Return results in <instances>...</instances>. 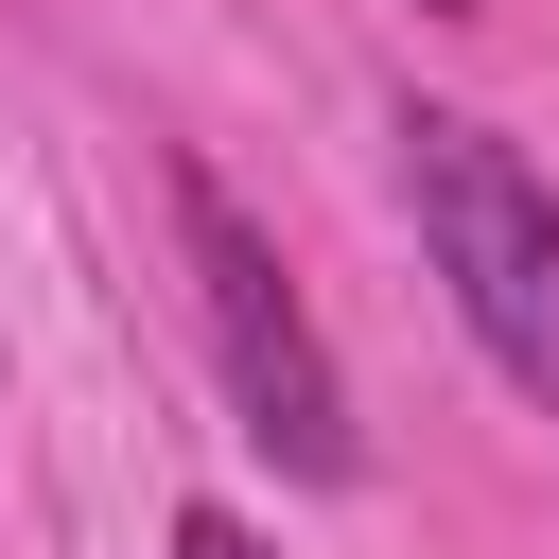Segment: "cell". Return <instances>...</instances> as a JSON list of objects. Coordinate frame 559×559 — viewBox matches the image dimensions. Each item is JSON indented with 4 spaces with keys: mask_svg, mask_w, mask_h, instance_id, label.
<instances>
[{
    "mask_svg": "<svg viewBox=\"0 0 559 559\" xmlns=\"http://www.w3.org/2000/svg\"><path fill=\"white\" fill-rule=\"evenodd\" d=\"M175 559H262V542H245L227 507H192V524H175Z\"/></svg>",
    "mask_w": 559,
    "mask_h": 559,
    "instance_id": "cell-3",
    "label": "cell"
},
{
    "mask_svg": "<svg viewBox=\"0 0 559 559\" xmlns=\"http://www.w3.org/2000/svg\"><path fill=\"white\" fill-rule=\"evenodd\" d=\"M402 210H419L472 349H489L524 402H559V192L524 175V140L472 122V105H402Z\"/></svg>",
    "mask_w": 559,
    "mask_h": 559,
    "instance_id": "cell-1",
    "label": "cell"
},
{
    "mask_svg": "<svg viewBox=\"0 0 559 559\" xmlns=\"http://www.w3.org/2000/svg\"><path fill=\"white\" fill-rule=\"evenodd\" d=\"M175 262H192V314H210V367H227L245 437H262L297 489H332V472H349V384H332V332L297 314L280 245L245 227V192H227L210 157H175Z\"/></svg>",
    "mask_w": 559,
    "mask_h": 559,
    "instance_id": "cell-2",
    "label": "cell"
}]
</instances>
